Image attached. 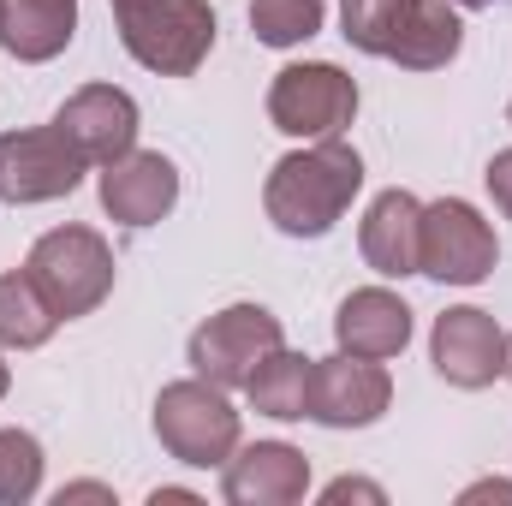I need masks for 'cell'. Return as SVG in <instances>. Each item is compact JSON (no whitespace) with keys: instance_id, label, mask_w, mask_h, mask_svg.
<instances>
[{"instance_id":"18","label":"cell","mask_w":512,"mask_h":506,"mask_svg":"<svg viewBox=\"0 0 512 506\" xmlns=\"http://www.w3.org/2000/svg\"><path fill=\"white\" fill-rule=\"evenodd\" d=\"M245 393H251V405L262 411V417H304V393H310V358H298V352L274 346V352H268V358L251 370Z\"/></svg>"},{"instance_id":"21","label":"cell","mask_w":512,"mask_h":506,"mask_svg":"<svg viewBox=\"0 0 512 506\" xmlns=\"http://www.w3.org/2000/svg\"><path fill=\"white\" fill-rule=\"evenodd\" d=\"M251 30L268 48H298L322 30V0H251Z\"/></svg>"},{"instance_id":"14","label":"cell","mask_w":512,"mask_h":506,"mask_svg":"<svg viewBox=\"0 0 512 506\" xmlns=\"http://www.w3.org/2000/svg\"><path fill=\"white\" fill-rule=\"evenodd\" d=\"M334 334H340V352L382 364L393 352H405V340H411V310H405V298H393L382 286H364V292H352V298L340 304Z\"/></svg>"},{"instance_id":"31","label":"cell","mask_w":512,"mask_h":506,"mask_svg":"<svg viewBox=\"0 0 512 506\" xmlns=\"http://www.w3.org/2000/svg\"><path fill=\"white\" fill-rule=\"evenodd\" d=\"M114 6H137V0H114Z\"/></svg>"},{"instance_id":"23","label":"cell","mask_w":512,"mask_h":506,"mask_svg":"<svg viewBox=\"0 0 512 506\" xmlns=\"http://www.w3.org/2000/svg\"><path fill=\"white\" fill-rule=\"evenodd\" d=\"M328 506H340V501H370V506H382L387 495L376 489V483H364V477H340V483H328V495H322Z\"/></svg>"},{"instance_id":"9","label":"cell","mask_w":512,"mask_h":506,"mask_svg":"<svg viewBox=\"0 0 512 506\" xmlns=\"http://www.w3.org/2000/svg\"><path fill=\"white\" fill-rule=\"evenodd\" d=\"M387 399H393V381H387L382 364L340 352V358L310 364L304 417H316V423H328V429H364V423H376L387 411Z\"/></svg>"},{"instance_id":"30","label":"cell","mask_w":512,"mask_h":506,"mask_svg":"<svg viewBox=\"0 0 512 506\" xmlns=\"http://www.w3.org/2000/svg\"><path fill=\"white\" fill-rule=\"evenodd\" d=\"M0 393H6V364H0Z\"/></svg>"},{"instance_id":"7","label":"cell","mask_w":512,"mask_h":506,"mask_svg":"<svg viewBox=\"0 0 512 506\" xmlns=\"http://www.w3.org/2000/svg\"><path fill=\"white\" fill-rule=\"evenodd\" d=\"M280 346V322L262 304H233L191 334V370L215 387H245L251 370Z\"/></svg>"},{"instance_id":"24","label":"cell","mask_w":512,"mask_h":506,"mask_svg":"<svg viewBox=\"0 0 512 506\" xmlns=\"http://www.w3.org/2000/svg\"><path fill=\"white\" fill-rule=\"evenodd\" d=\"M489 191H495V203L512 215V149H501V155L489 161Z\"/></svg>"},{"instance_id":"17","label":"cell","mask_w":512,"mask_h":506,"mask_svg":"<svg viewBox=\"0 0 512 506\" xmlns=\"http://www.w3.org/2000/svg\"><path fill=\"white\" fill-rule=\"evenodd\" d=\"M417 12H423V0H346V6H340L346 42L364 48V54H387V60H393V48L411 36Z\"/></svg>"},{"instance_id":"2","label":"cell","mask_w":512,"mask_h":506,"mask_svg":"<svg viewBox=\"0 0 512 506\" xmlns=\"http://www.w3.org/2000/svg\"><path fill=\"white\" fill-rule=\"evenodd\" d=\"M24 274H30L36 292L54 304V316L72 322V316H90V310L114 292V251H108L90 227H54V233L36 239Z\"/></svg>"},{"instance_id":"1","label":"cell","mask_w":512,"mask_h":506,"mask_svg":"<svg viewBox=\"0 0 512 506\" xmlns=\"http://www.w3.org/2000/svg\"><path fill=\"white\" fill-rule=\"evenodd\" d=\"M358 185H364L358 149L340 143V137H322L316 149H298V155L274 161V173H268V185H262V209H268V221H274L280 233H292V239H322V233L346 215V203L358 197Z\"/></svg>"},{"instance_id":"4","label":"cell","mask_w":512,"mask_h":506,"mask_svg":"<svg viewBox=\"0 0 512 506\" xmlns=\"http://www.w3.org/2000/svg\"><path fill=\"white\" fill-rule=\"evenodd\" d=\"M155 435L179 465H227L239 447V411L215 381H173L155 399Z\"/></svg>"},{"instance_id":"26","label":"cell","mask_w":512,"mask_h":506,"mask_svg":"<svg viewBox=\"0 0 512 506\" xmlns=\"http://www.w3.org/2000/svg\"><path fill=\"white\" fill-rule=\"evenodd\" d=\"M72 501H114V489H102V483H72V489H60V506Z\"/></svg>"},{"instance_id":"19","label":"cell","mask_w":512,"mask_h":506,"mask_svg":"<svg viewBox=\"0 0 512 506\" xmlns=\"http://www.w3.org/2000/svg\"><path fill=\"white\" fill-rule=\"evenodd\" d=\"M54 304L36 292V280L30 274H0V346H18V352H30V346H42L48 334H54Z\"/></svg>"},{"instance_id":"29","label":"cell","mask_w":512,"mask_h":506,"mask_svg":"<svg viewBox=\"0 0 512 506\" xmlns=\"http://www.w3.org/2000/svg\"><path fill=\"white\" fill-rule=\"evenodd\" d=\"M507 376H512V340H507Z\"/></svg>"},{"instance_id":"16","label":"cell","mask_w":512,"mask_h":506,"mask_svg":"<svg viewBox=\"0 0 512 506\" xmlns=\"http://www.w3.org/2000/svg\"><path fill=\"white\" fill-rule=\"evenodd\" d=\"M78 30V0H0V42L12 60H54Z\"/></svg>"},{"instance_id":"6","label":"cell","mask_w":512,"mask_h":506,"mask_svg":"<svg viewBox=\"0 0 512 506\" xmlns=\"http://www.w3.org/2000/svg\"><path fill=\"white\" fill-rule=\"evenodd\" d=\"M495 233L489 221L459 203V197H441L435 209H423V239H417V274L429 280H447V286H477L489 268H495Z\"/></svg>"},{"instance_id":"13","label":"cell","mask_w":512,"mask_h":506,"mask_svg":"<svg viewBox=\"0 0 512 506\" xmlns=\"http://www.w3.org/2000/svg\"><path fill=\"white\" fill-rule=\"evenodd\" d=\"M310 489V459L286 441H256L227 459V501L233 506H292Z\"/></svg>"},{"instance_id":"8","label":"cell","mask_w":512,"mask_h":506,"mask_svg":"<svg viewBox=\"0 0 512 506\" xmlns=\"http://www.w3.org/2000/svg\"><path fill=\"white\" fill-rule=\"evenodd\" d=\"M84 155L60 131H6L0 137V203H54L84 179Z\"/></svg>"},{"instance_id":"10","label":"cell","mask_w":512,"mask_h":506,"mask_svg":"<svg viewBox=\"0 0 512 506\" xmlns=\"http://www.w3.org/2000/svg\"><path fill=\"white\" fill-rule=\"evenodd\" d=\"M429 358L441 381L453 387H489L495 376H507V334L495 328L489 310H447L435 322V340H429Z\"/></svg>"},{"instance_id":"32","label":"cell","mask_w":512,"mask_h":506,"mask_svg":"<svg viewBox=\"0 0 512 506\" xmlns=\"http://www.w3.org/2000/svg\"><path fill=\"white\" fill-rule=\"evenodd\" d=\"M507 120H512V108H507Z\"/></svg>"},{"instance_id":"15","label":"cell","mask_w":512,"mask_h":506,"mask_svg":"<svg viewBox=\"0 0 512 506\" xmlns=\"http://www.w3.org/2000/svg\"><path fill=\"white\" fill-rule=\"evenodd\" d=\"M417 239H423V203L411 191H382L364 215V262L376 274H417Z\"/></svg>"},{"instance_id":"3","label":"cell","mask_w":512,"mask_h":506,"mask_svg":"<svg viewBox=\"0 0 512 506\" xmlns=\"http://www.w3.org/2000/svg\"><path fill=\"white\" fill-rule=\"evenodd\" d=\"M114 12H120V42L131 48V60H143L149 72L185 78L215 48L209 0H137V6H114Z\"/></svg>"},{"instance_id":"12","label":"cell","mask_w":512,"mask_h":506,"mask_svg":"<svg viewBox=\"0 0 512 506\" xmlns=\"http://www.w3.org/2000/svg\"><path fill=\"white\" fill-rule=\"evenodd\" d=\"M179 197V173L161 149H126L120 161L102 167V209L126 227H149L173 209Z\"/></svg>"},{"instance_id":"22","label":"cell","mask_w":512,"mask_h":506,"mask_svg":"<svg viewBox=\"0 0 512 506\" xmlns=\"http://www.w3.org/2000/svg\"><path fill=\"white\" fill-rule=\"evenodd\" d=\"M42 489V447L24 429H0V506H18Z\"/></svg>"},{"instance_id":"27","label":"cell","mask_w":512,"mask_h":506,"mask_svg":"<svg viewBox=\"0 0 512 506\" xmlns=\"http://www.w3.org/2000/svg\"><path fill=\"white\" fill-rule=\"evenodd\" d=\"M161 501H173V506H197V495L191 489H155V506Z\"/></svg>"},{"instance_id":"25","label":"cell","mask_w":512,"mask_h":506,"mask_svg":"<svg viewBox=\"0 0 512 506\" xmlns=\"http://www.w3.org/2000/svg\"><path fill=\"white\" fill-rule=\"evenodd\" d=\"M459 501H465V506H477V501H512V483H501V477H495V483H471Z\"/></svg>"},{"instance_id":"11","label":"cell","mask_w":512,"mask_h":506,"mask_svg":"<svg viewBox=\"0 0 512 506\" xmlns=\"http://www.w3.org/2000/svg\"><path fill=\"white\" fill-rule=\"evenodd\" d=\"M54 131L84 155V161H120L137 137V102L114 84H90L78 96H66V108L54 114Z\"/></svg>"},{"instance_id":"28","label":"cell","mask_w":512,"mask_h":506,"mask_svg":"<svg viewBox=\"0 0 512 506\" xmlns=\"http://www.w3.org/2000/svg\"><path fill=\"white\" fill-rule=\"evenodd\" d=\"M459 6H471V12H489V6H501V0H459Z\"/></svg>"},{"instance_id":"5","label":"cell","mask_w":512,"mask_h":506,"mask_svg":"<svg viewBox=\"0 0 512 506\" xmlns=\"http://www.w3.org/2000/svg\"><path fill=\"white\" fill-rule=\"evenodd\" d=\"M352 114H358V84L328 60L286 66L268 90V120L286 137H334L340 126H352Z\"/></svg>"},{"instance_id":"20","label":"cell","mask_w":512,"mask_h":506,"mask_svg":"<svg viewBox=\"0 0 512 506\" xmlns=\"http://www.w3.org/2000/svg\"><path fill=\"white\" fill-rule=\"evenodd\" d=\"M459 36H465L459 12H453L447 0H423V12H417L411 36L393 48V60L411 66V72H435V66H447V60L459 54Z\"/></svg>"}]
</instances>
